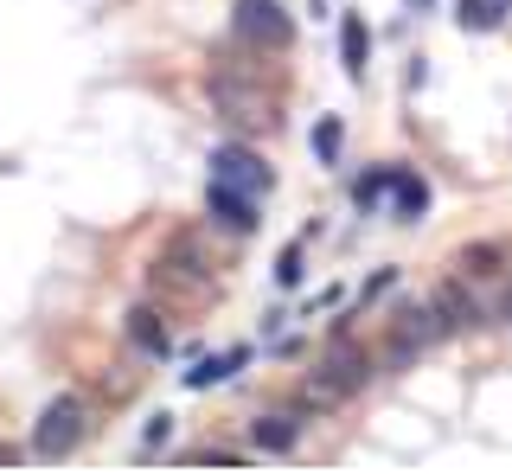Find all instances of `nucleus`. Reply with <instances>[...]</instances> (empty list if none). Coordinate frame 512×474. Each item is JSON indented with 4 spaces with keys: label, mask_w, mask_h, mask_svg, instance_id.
Returning <instances> with one entry per match:
<instances>
[{
    "label": "nucleus",
    "mask_w": 512,
    "mask_h": 474,
    "mask_svg": "<svg viewBox=\"0 0 512 474\" xmlns=\"http://www.w3.org/2000/svg\"><path fill=\"white\" fill-rule=\"evenodd\" d=\"M365 385H372V353H365L359 340H333L327 353H320V366L301 372V404L308 410H340L346 398H359Z\"/></svg>",
    "instance_id": "1"
},
{
    "label": "nucleus",
    "mask_w": 512,
    "mask_h": 474,
    "mask_svg": "<svg viewBox=\"0 0 512 474\" xmlns=\"http://www.w3.org/2000/svg\"><path fill=\"white\" fill-rule=\"evenodd\" d=\"M212 109H218V122H231L237 135H256V141L282 129L276 90L256 84V77H237V71H218V77H212Z\"/></svg>",
    "instance_id": "2"
},
{
    "label": "nucleus",
    "mask_w": 512,
    "mask_h": 474,
    "mask_svg": "<svg viewBox=\"0 0 512 474\" xmlns=\"http://www.w3.org/2000/svg\"><path fill=\"white\" fill-rule=\"evenodd\" d=\"M84 430H90V404L77 398V391H64V398H52L32 417V449L26 455H39V462H64V455L84 442Z\"/></svg>",
    "instance_id": "3"
},
{
    "label": "nucleus",
    "mask_w": 512,
    "mask_h": 474,
    "mask_svg": "<svg viewBox=\"0 0 512 474\" xmlns=\"http://www.w3.org/2000/svg\"><path fill=\"white\" fill-rule=\"evenodd\" d=\"M442 340V321H436V308H397L391 314V327H384V366H397V372H404V366H416V359H423L429 353V346H436Z\"/></svg>",
    "instance_id": "4"
},
{
    "label": "nucleus",
    "mask_w": 512,
    "mask_h": 474,
    "mask_svg": "<svg viewBox=\"0 0 512 474\" xmlns=\"http://www.w3.org/2000/svg\"><path fill=\"white\" fill-rule=\"evenodd\" d=\"M154 289H167V295H180L186 308H212L218 302V282H212V263H192L186 257V244H167V257L154 263Z\"/></svg>",
    "instance_id": "5"
},
{
    "label": "nucleus",
    "mask_w": 512,
    "mask_h": 474,
    "mask_svg": "<svg viewBox=\"0 0 512 474\" xmlns=\"http://www.w3.org/2000/svg\"><path fill=\"white\" fill-rule=\"evenodd\" d=\"M231 33H237V45H250V52H282V45L295 39V20H288L276 0H237Z\"/></svg>",
    "instance_id": "6"
},
{
    "label": "nucleus",
    "mask_w": 512,
    "mask_h": 474,
    "mask_svg": "<svg viewBox=\"0 0 512 474\" xmlns=\"http://www.w3.org/2000/svg\"><path fill=\"white\" fill-rule=\"evenodd\" d=\"M429 308H436L442 334H474L480 321H493L487 302L474 295V282H468V276H442V282H436V295H429Z\"/></svg>",
    "instance_id": "7"
},
{
    "label": "nucleus",
    "mask_w": 512,
    "mask_h": 474,
    "mask_svg": "<svg viewBox=\"0 0 512 474\" xmlns=\"http://www.w3.org/2000/svg\"><path fill=\"white\" fill-rule=\"evenodd\" d=\"M205 212H212V225H224L231 237H250L263 218H256V193H244V186H231V180H205Z\"/></svg>",
    "instance_id": "8"
},
{
    "label": "nucleus",
    "mask_w": 512,
    "mask_h": 474,
    "mask_svg": "<svg viewBox=\"0 0 512 474\" xmlns=\"http://www.w3.org/2000/svg\"><path fill=\"white\" fill-rule=\"evenodd\" d=\"M212 173H218V180H231V186H244V193H256V199L276 186V173L263 167V154H250L244 141H224V148L212 154Z\"/></svg>",
    "instance_id": "9"
},
{
    "label": "nucleus",
    "mask_w": 512,
    "mask_h": 474,
    "mask_svg": "<svg viewBox=\"0 0 512 474\" xmlns=\"http://www.w3.org/2000/svg\"><path fill=\"white\" fill-rule=\"evenodd\" d=\"M128 340H135V346H141L148 359H167V353H173L167 314H160L154 302H135V308H128Z\"/></svg>",
    "instance_id": "10"
},
{
    "label": "nucleus",
    "mask_w": 512,
    "mask_h": 474,
    "mask_svg": "<svg viewBox=\"0 0 512 474\" xmlns=\"http://www.w3.org/2000/svg\"><path fill=\"white\" fill-rule=\"evenodd\" d=\"M244 359H250L244 346H231V353H212V359H192V366L180 372V385H186V391H212V385H224V378L244 366Z\"/></svg>",
    "instance_id": "11"
},
{
    "label": "nucleus",
    "mask_w": 512,
    "mask_h": 474,
    "mask_svg": "<svg viewBox=\"0 0 512 474\" xmlns=\"http://www.w3.org/2000/svg\"><path fill=\"white\" fill-rule=\"evenodd\" d=\"M391 205H397L404 225H416V218L429 212V186H423V173H416V167H397L391 173Z\"/></svg>",
    "instance_id": "12"
},
{
    "label": "nucleus",
    "mask_w": 512,
    "mask_h": 474,
    "mask_svg": "<svg viewBox=\"0 0 512 474\" xmlns=\"http://www.w3.org/2000/svg\"><path fill=\"white\" fill-rule=\"evenodd\" d=\"M295 436H301L295 410H269V417L256 423V449H269V455H288V449H295Z\"/></svg>",
    "instance_id": "13"
},
{
    "label": "nucleus",
    "mask_w": 512,
    "mask_h": 474,
    "mask_svg": "<svg viewBox=\"0 0 512 474\" xmlns=\"http://www.w3.org/2000/svg\"><path fill=\"white\" fill-rule=\"evenodd\" d=\"M512 0H455V20L468 26V33H493V26H506Z\"/></svg>",
    "instance_id": "14"
},
{
    "label": "nucleus",
    "mask_w": 512,
    "mask_h": 474,
    "mask_svg": "<svg viewBox=\"0 0 512 474\" xmlns=\"http://www.w3.org/2000/svg\"><path fill=\"white\" fill-rule=\"evenodd\" d=\"M340 58H346L352 77L365 71V58H372V33H365V20H346V26H340Z\"/></svg>",
    "instance_id": "15"
},
{
    "label": "nucleus",
    "mask_w": 512,
    "mask_h": 474,
    "mask_svg": "<svg viewBox=\"0 0 512 474\" xmlns=\"http://www.w3.org/2000/svg\"><path fill=\"white\" fill-rule=\"evenodd\" d=\"M340 141H346V122H340V116H320V122H314V154H320L327 167L340 161Z\"/></svg>",
    "instance_id": "16"
},
{
    "label": "nucleus",
    "mask_w": 512,
    "mask_h": 474,
    "mask_svg": "<svg viewBox=\"0 0 512 474\" xmlns=\"http://www.w3.org/2000/svg\"><path fill=\"white\" fill-rule=\"evenodd\" d=\"M167 430H173V417H148V430H141V455H160V449H167Z\"/></svg>",
    "instance_id": "17"
},
{
    "label": "nucleus",
    "mask_w": 512,
    "mask_h": 474,
    "mask_svg": "<svg viewBox=\"0 0 512 474\" xmlns=\"http://www.w3.org/2000/svg\"><path fill=\"white\" fill-rule=\"evenodd\" d=\"M276 282H282V289H295V282H301V244H288L282 257H276Z\"/></svg>",
    "instance_id": "18"
},
{
    "label": "nucleus",
    "mask_w": 512,
    "mask_h": 474,
    "mask_svg": "<svg viewBox=\"0 0 512 474\" xmlns=\"http://www.w3.org/2000/svg\"><path fill=\"white\" fill-rule=\"evenodd\" d=\"M0 462H20V449H13V442H0Z\"/></svg>",
    "instance_id": "19"
}]
</instances>
